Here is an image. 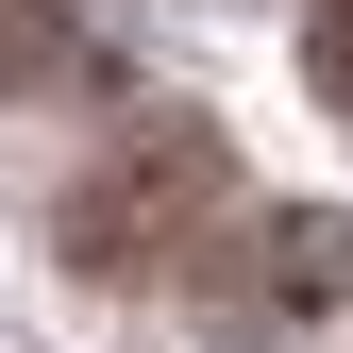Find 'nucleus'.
Instances as JSON below:
<instances>
[{"instance_id":"f03ea898","label":"nucleus","mask_w":353,"mask_h":353,"mask_svg":"<svg viewBox=\"0 0 353 353\" xmlns=\"http://www.w3.org/2000/svg\"><path fill=\"white\" fill-rule=\"evenodd\" d=\"M336 303H353V219L336 202H270V219H236V236L202 252V320L236 336V353L336 320Z\"/></svg>"},{"instance_id":"f257e3e1","label":"nucleus","mask_w":353,"mask_h":353,"mask_svg":"<svg viewBox=\"0 0 353 353\" xmlns=\"http://www.w3.org/2000/svg\"><path fill=\"white\" fill-rule=\"evenodd\" d=\"M219 219H236V152H219V118H118L51 236H68L84 286H168Z\"/></svg>"},{"instance_id":"7ed1b4c3","label":"nucleus","mask_w":353,"mask_h":353,"mask_svg":"<svg viewBox=\"0 0 353 353\" xmlns=\"http://www.w3.org/2000/svg\"><path fill=\"white\" fill-rule=\"evenodd\" d=\"M84 68H101L84 0H0V101H34V84H84Z\"/></svg>"},{"instance_id":"20e7f679","label":"nucleus","mask_w":353,"mask_h":353,"mask_svg":"<svg viewBox=\"0 0 353 353\" xmlns=\"http://www.w3.org/2000/svg\"><path fill=\"white\" fill-rule=\"evenodd\" d=\"M303 84L353 118V0H320V17H303Z\"/></svg>"}]
</instances>
